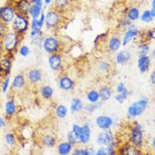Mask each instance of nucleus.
I'll return each instance as SVG.
<instances>
[{"label":"nucleus","mask_w":155,"mask_h":155,"mask_svg":"<svg viewBox=\"0 0 155 155\" xmlns=\"http://www.w3.org/2000/svg\"><path fill=\"white\" fill-rule=\"evenodd\" d=\"M3 49V45H2V43H0V55H1V54H2Z\"/></svg>","instance_id":"54"},{"label":"nucleus","mask_w":155,"mask_h":155,"mask_svg":"<svg viewBox=\"0 0 155 155\" xmlns=\"http://www.w3.org/2000/svg\"><path fill=\"white\" fill-rule=\"evenodd\" d=\"M113 124V120L111 117L105 116H101L97 117L96 119V124L97 127L101 129L105 130L108 128Z\"/></svg>","instance_id":"10"},{"label":"nucleus","mask_w":155,"mask_h":155,"mask_svg":"<svg viewBox=\"0 0 155 155\" xmlns=\"http://www.w3.org/2000/svg\"><path fill=\"white\" fill-rule=\"evenodd\" d=\"M41 73L37 69H32L28 74L29 79L33 83L38 82L41 80Z\"/></svg>","instance_id":"22"},{"label":"nucleus","mask_w":155,"mask_h":155,"mask_svg":"<svg viewBox=\"0 0 155 155\" xmlns=\"http://www.w3.org/2000/svg\"><path fill=\"white\" fill-rule=\"evenodd\" d=\"M138 29L134 26H130L129 29L125 32L122 39V45L126 46L138 34Z\"/></svg>","instance_id":"9"},{"label":"nucleus","mask_w":155,"mask_h":155,"mask_svg":"<svg viewBox=\"0 0 155 155\" xmlns=\"http://www.w3.org/2000/svg\"><path fill=\"white\" fill-rule=\"evenodd\" d=\"M131 57L130 53L127 51H122L116 56V61L118 63L123 64L127 62Z\"/></svg>","instance_id":"17"},{"label":"nucleus","mask_w":155,"mask_h":155,"mask_svg":"<svg viewBox=\"0 0 155 155\" xmlns=\"http://www.w3.org/2000/svg\"><path fill=\"white\" fill-rule=\"evenodd\" d=\"M152 15L155 17V0H152L151 2V9H150Z\"/></svg>","instance_id":"45"},{"label":"nucleus","mask_w":155,"mask_h":155,"mask_svg":"<svg viewBox=\"0 0 155 155\" xmlns=\"http://www.w3.org/2000/svg\"><path fill=\"white\" fill-rule=\"evenodd\" d=\"M29 17L17 13L12 22L11 23V29L20 35L25 34L30 28Z\"/></svg>","instance_id":"1"},{"label":"nucleus","mask_w":155,"mask_h":155,"mask_svg":"<svg viewBox=\"0 0 155 155\" xmlns=\"http://www.w3.org/2000/svg\"><path fill=\"white\" fill-rule=\"evenodd\" d=\"M99 99V94L96 91H91L88 94V99L92 103H96Z\"/></svg>","instance_id":"33"},{"label":"nucleus","mask_w":155,"mask_h":155,"mask_svg":"<svg viewBox=\"0 0 155 155\" xmlns=\"http://www.w3.org/2000/svg\"><path fill=\"white\" fill-rule=\"evenodd\" d=\"M154 31L153 30L151 29V30L148 31V32H147V37L150 39H154Z\"/></svg>","instance_id":"48"},{"label":"nucleus","mask_w":155,"mask_h":155,"mask_svg":"<svg viewBox=\"0 0 155 155\" xmlns=\"http://www.w3.org/2000/svg\"><path fill=\"white\" fill-rule=\"evenodd\" d=\"M53 93V90L51 87L49 86H45L41 89V94L43 97L46 99H49L51 97Z\"/></svg>","instance_id":"32"},{"label":"nucleus","mask_w":155,"mask_h":155,"mask_svg":"<svg viewBox=\"0 0 155 155\" xmlns=\"http://www.w3.org/2000/svg\"><path fill=\"white\" fill-rule=\"evenodd\" d=\"M5 139H6V142L10 145L15 143V137L12 134H10V133L7 134L5 136Z\"/></svg>","instance_id":"39"},{"label":"nucleus","mask_w":155,"mask_h":155,"mask_svg":"<svg viewBox=\"0 0 155 155\" xmlns=\"http://www.w3.org/2000/svg\"><path fill=\"white\" fill-rule=\"evenodd\" d=\"M127 18L131 21H135L139 19L140 12L138 8L135 6L130 7L127 11Z\"/></svg>","instance_id":"12"},{"label":"nucleus","mask_w":155,"mask_h":155,"mask_svg":"<svg viewBox=\"0 0 155 155\" xmlns=\"http://www.w3.org/2000/svg\"><path fill=\"white\" fill-rule=\"evenodd\" d=\"M43 143L48 147H52L55 143V139L51 135H46L43 139Z\"/></svg>","instance_id":"29"},{"label":"nucleus","mask_w":155,"mask_h":155,"mask_svg":"<svg viewBox=\"0 0 155 155\" xmlns=\"http://www.w3.org/2000/svg\"><path fill=\"white\" fill-rule=\"evenodd\" d=\"M150 58L146 55L141 56L140 57V58L138 60V66L139 68L140 71L142 73L145 72L147 70H148L150 66Z\"/></svg>","instance_id":"15"},{"label":"nucleus","mask_w":155,"mask_h":155,"mask_svg":"<svg viewBox=\"0 0 155 155\" xmlns=\"http://www.w3.org/2000/svg\"><path fill=\"white\" fill-rule=\"evenodd\" d=\"M54 1V0H43L44 8H46L51 6L52 4H53Z\"/></svg>","instance_id":"46"},{"label":"nucleus","mask_w":155,"mask_h":155,"mask_svg":"<svg viewBox=\"0 0 155 155\" xmlns=\"http://www.w3.org/2000/svg\"><path fill=\"white\" fill-rule=\"evenodd\" d=\"M2 2V0H0V2Z\"/></svg>","instance_id":"56"},{"label":"nucleus","mask_w":155,"mask_h":155,"mask_svg":"<svg viewBox=\"0 0 155 155\" xmlns=\"http://www.w3.org/2000/svg\"><path fill=\"white\" fill-rule=\"evenodd\" d=\"M17 12L14 4L5 3L0 5V21L9 25L14 20Z\"/></svg>","instance_id":"3"},{"label":"nucleus","mask_w":155,"mask_h":155,"mask_svg":"<svg viewBox=\"0 0 155 155\" xmlns=\"http://www.w3.org/2000/svg\"><path fill=\"white\" fill-rule=\"evenodd\" d=\"M138 49L140 56H145L149 51V46L147 44H143L139 47Z\"/></svg>","instance_id":"34"},{"label":"nucleus","mask_w":155,"mask_h":155,"mask_svg":"<svg viewBox=\"0 0 155 155\" xmlns=\"http://www.w3.org/2000/svg\"><path fill=\"white\" fill-rule=\"evenodd\" d=\"M83 108V103L82 102L78 99H75L73 100L72 105H71V111L72 112L79 111L81 110Z\"/></svg>","instance_id":"27"},{"label":"nucleus","mask_w":155,"mask_h":155,"mask_svg":"<svg viewBox=\"0 0 155 155\" xmlns=\"http://www.w3.org/2000/svg\"><path fill=\"white\" fill-rule=\"evenodd\" d=\"M4 1H5V3L14 4L17 1V0H4Z\"/></svg>","instance_id":"52"},{"label":"nucleus","mask_w":155,"mask_h":155,"mask_svg":"<svg viewBox=\"0 0 155 155\" xmlns=\"http://www.w3.org/2000/svg\"><path fill=\"white\" fill-rule=\"evenodd\" d=\"M4 125V121L2 117L0 116V127H2Z\"/></svg>","instance_id":"53"},{"label":"nucleus","mask_w":155,"mask_h":155,"mask_svg":"<svg viewBox=\"0 0 155 155\" xmlns=\"http://www.w3.org/2000/svg\"><path fill=\"white\" fill-rule=\"evenodd\" d=\"M147 105V100L144 98L140 99L138 102H134L128 108V112L129 115L133 117L139 116L142 113Z\"/></svg>","instance_id":"6"},{"label":"nucleus","mask_w":155,"mask_h":155,"mask_svg":"<svg viewBox=\"0 0 155 155\" xmlns=\"http://www.w3.org/2000/svg\"><path fill=\"white\" fill-rule=\"evenodd\" d=\"M74 154H82V155H86V154H90V151L89 150H85L83 149H77L75 150L74 153H73Z\"/></svg>","instance_id":"41"},{"label":"nucleus","mask_w":155,"mask_h":155,"mask_svg":"<svg viewBox=\"0 0 155 155\" xmlns=\"http://www.w3.org/2000/svg\"><path fill=\"white\" fill-rule=\"evenodd\" d=\"M125 89H126V88H125L124 84H123V83H120V84L118 85V87H117V92H119V93H121V92H122L123 91H124Z\"/></svg>","instance_id":"47"},{"label":"nucleus","mask_w":155,"mask_h":155,"mask_svg":"<svg viewBox=\"0 0 155 155\" xmlns=\"http://www.w3.org/2000/svg\"><path fill=\"white\" fill-rule=\"evenodd\" d=\"M20 54L23 57H26L30 52V49L29 48L26 46V45H24V46H22L20 49Z\"/></svg>","instance_id":"38"},{"label":"nucleus","mask_w":155,"mask_h":155,"mask_svg":"<svg viewBox=\"0 0 155 155\" xmlns=\"http://www.w3.org/2000/svg\"><path fill=\"white\" fill-rule=\"evenodd\" d=\"M42 45L46 52L51 53L57 51L59 47V41L55 37L49 36L43 40Z\"/></svg>","instance_id":"7"},{"label":"nucleus","mask_w":155,"mask_h":155,"mask_svg":"<svg viewBox=\"0 0 155 155\" xmlns=\"http://www.w3.org/2000/svg\"><path fill=\"white\" fill-rule=\"evenodd\" d=\"M67 108L64 105H60L56 110L57 116L60 118H64L67 114Z\"/></svg>","instance_id":"31"},{"label":"nucleus","mask_w":155,"mask_h":155,"mask_svg":"<svg viewBox=\"0 0 155 155\" xmlns=\"http://www.w3.org/2000/svg\"><path fill=\"white\" fill-rule=\"evenodd\" d=\"M43 12V6L32 5V7L31 8L29 14V17L31 19L38 18Z\"/></svg>","instance_id":"16"},{"label":"nucleus","mask_w":155,"mask_h":155,"mask_svg":"<svg viewBox=\"0 0 155 155\" xmlns=\"http://www.w3.org/2000/svg\"><path fill=\"white\" fill-rule=\"evenodd\" d=\"M20 36L12 29L8 30L1 38L3 49L8 52L14 51L18 45Z\"/></svg>","instance_id":"2"},{"label":"nucleus","mask_w":155,"mask_h":155,"mask_svg":"<svg viewBox=\"0 0 155 155\" xmlns=\"http://www.w3.org/2000/svg\"><path fill=\"white\" fill-rule=\"evenodd\" d=\"M9 84H10V79L9 78H7L6 79V80L5 81L4 83H3V91L4 93L6 92L8 89V87L9 86Z\"/></svg>","instance_id":"42"},{"label":"nucleus","mask_w":155,"mask_h":155,"mask_svg":"<svg viewBox=\"0 0 155 155\" xmlns=\"http://www.w3.org/2000/svg\"><path fill=\"white\" fill-rule=\"evenodd\" d=\"M58 150L60 154H67L71 150V144L69 142H62L59 144Z\"/></svg>","instance_id":"25"},{"label":"nucleus","mask_w":155,"mask_h":155,"mask_svg":"<svg viewBox=\"0 0 155 155\" xmlns=\"http://www.w3.org/2000/svg\"><path fill=\"white\" fill-rule=\"evenodd\" d=\"M49 63L53 69H58L61 65V58L59 55L57 54L52 55L49 58Z\"/></svg>","instance_id":"19"},{"label":"nucleus","mask_w":155,"mask_h":155,"mask_svg":"<svg viewBox=\"0 0 155 155\" xmlns=\"http://www.w3.org/2000/svg\"><path fill=\"white\" fill-rule=\"evenodd\" d=\"M25 84V80L24 77L22 75H17L14 77L12 85L15 88L20 89L24 86Z\"/></svg>","instance_id":"24"},{"label":"nucleus","mask_w":155,"mask_h":155,"mask_svg":"<svg viewBox=\"0 0 155 155\" xmlns=\"http://www.w3.org/2000/svg\"><path fill=\"white\" fill-rule=\"evenodd\" d=\"M99 107V105L97 104H90L89 105H88L87 107H86V109L90 111V112H92L93 111H94V110H96V108H97Z\"/></svg>","instance_id":"43"},{"label":"nucleus","mask_w":155,"mask_h":155,"mask_svg":"<svg viewBox=\"0 0 155 155\" xmlns=\"http://www.w3.org/2000/svg\"><path fill=\"white\" fill-rule=\"evenodd\" d=\"M69 0H54L53 4L55 6V9L61 11L64 9L68 6H69Z\"/></svg>","instance_id":"26"},{"label":"nucleus","mask_w":155,"mask_h":155,"mask_svg":"<svg viewBox=\"0 0 155 155\" xmlns=\"http://www.w3.org/2000/svg\"><path fill=\"white\" fill-rule=\"evenodd\" d=\"M108 67V64L107 63H105V62H101L99 64V68L101 69H106Z\"/></svg>","instance_id":"50"},{"label":"nucleus","mask_w":155,"mask_h":155,"mask_svg":"<svg viewBox=\"0 0 155 155\" xmlns=\"http://www.w3.org/2000/svg\"><path fill=\"white\" fill-rule=\"evenodd\" d=\"M14 5L17 13L29 16L32 5L30 0H17Z\"/></svg>","instance_id":"8"},{"label":"nucleus","mask_w":155,"mask_h":155,"mask_svg":"<svg viewBox=\"0 0 155 155\" xmlns=\"http://www.w3.org/2000/svg\"><path fill=\"white\" fill-rule=\"evenodd\" d=\"M113 135L110 131L100 133L97 136V143L101 145H107L112 142Z\"/></svg>","instance_id":"13"},{"label":"nucleus","mask_w":155,"mask_h":155,"mask_svg":"<svg viewBox=\"0 0 155 155\" xmlns=\"http://www.w3.org/2000/svg\"><path fill=\"white\" fill-rule=\"evenodd\" d=\"M11 62L8 59H3L0 61V72L5 75L9 74L11 71Z\"/></svg>","instance_id":"18"},{"label":"nucleus","mask_w":155,"mask_h":155,"mask_svg":"<svg viewBox=\"0 0 155 155\" xmlns=\"http://www.w3.org/2000/svg\"><path fill=\"white\" fill-rule=\"evenodd\" d=\"M121 45V40L117 37H113L109 41V48L113 51H117Z\"/></svg>","instance_id":"20"},{"label":"nucleus","mask_w":155,"mask_h":155,"mask_svg":"<svg viewBox=\"0 0 155 155\" xmlns=\"http://www.w3.org/2000/svg\"><path fill=\"white\" fill-rule=\"evenodd\" d=\"M61 20L60 11L54 9L48 10L45 13V25L47 28L52 29L59 26Z\"/></svg>","instance_id":"4"},{"label":"nucleus","mask_w":155,"mask_h":155,"mask_svg":"<svg viewBox=\"0 0 155 155\" xmlns=\"http://www.w3.org/2000/svg\"><path fill=\"white\" fill-rule=\"evenodd\" d=\"M45 22V13L43 11L40 17L36 19H31L30 23L31 36L32 37L41 32Z\"/></svg>","instance_id":"5"},{"label":"nucleus","mask_w":155,"mask_h":155,"mask_svg":"<svg viewBox=\"0 0 155 155\" xmlns=\"http://www.w3.org/2000/svg\"><path fill=\"white\" fill-rule=\"evenodd\" d=\"M60 86L63 90H68L71 89L73 87V82L69 77H64L61 79L60 81Z\"/></svg>","instance_id":"23"},{"label":"nucleus","mask_w":155,"mask_h":155,"mask_svg":"<svg viewBox=\"0 0 155 155\" xmlns=\"http://www.w3.org/2000/svg\"><path fill=\"white\" fill-rule=\"evenodd\" d=\"M81 131V127L76 124H74L72 126V132L76 139H79L80 133Z\"/></svg>","instance_id":"37"},{"label":"nucleus","mask_w":155,"mask_h":155,"mask_svg":"<svg viewBox=\"0 0 155 155\" xmlns=\"http://www.w3.org/2000/svg\"><path fill=\"white\" fill-rule=\"evenodd\" d=\"M107 154H114V149L112 142L108 143V146L107 147Z\"/></svg>","instance_id":"44"},{"label":"nucleus","mask_w":155,"mask_h":155,"mask_svg":"<svg viewBox=\"0 0 155 155\" xmlns=\"http://www.w3.org/2000/svg\"><path fill=\"white\" fill-rule=\"evenodd\" d=\"M139 18L142 22H144L146 23H150L153 21L154 17L152 15L150 10L147 9L142 12V14L140 15Z\"/></svg>","instance_id":"21"},{"label":"nucleus","mask_w":155,"mask_h":155,"mask_svg":"<svg viewBox=\"0 0 155 155\" xmlns=\"http://www.w3.org/2000/svg\"><path fill=\"white\" fill-rule=\"evenodd\" d=\"M16 107L14 103L12 101H9L6 104V111L8 114L12 115L15 113Z\"/></svg>","instance_id":"30"},{"label":"nucleus","mask_w":155,"mask_h":155,"mask_svg":"<svg viewBox=\"0 0 155 155\" xmlns=\"http://www.w3.org/2000/svg\"><path fill=\"white\" fill-rule=\"evenodd\" d=\"M154 142H155V140H154V139H153V146L154 147Z\"/></svg>","instance_id":"55"},{"label":"nucleus","mask_w":155,"mask_h":155,"mask_svg":"<svg viewBox=\"0 0 155 155\" xmlns=\"http://www.w3.org/2000/svg\"><path fill=\"white\" fill-rule=\"evenodd\" d=\"M99 94V97H101V98L104 101H107L111 97V91L108 88H102Z\"/></svg>","instance_id":"28"},{"label":"nucleus","mask_w":155,"mask_h":155,"mask_svg":"<svg viewBox=\"0 0 155 155\" xmlns=\"http://www.w3.org/2000/svg\"><path fill=\"white\" fill-rule=\"evenodd\" d=\"M127 97V90L125 89L124 91H123L122 92L120 93V94L116 96L115 99L119 103L122 104L126 99Z\"/></svg>","instance_id":"35"},{"label":"nucleus","mask_w":155,"mask_h":155,"mask_svg":"<svg viewBox=\"0 0 155 155\" xmlns=\"http://www.w3.org/2000/svg\"><path fill=\"white\" fill-rule=\"evenodd\" d=\"M67 139L70 144L74 145L76 143V138L72 132H69L67 134Z\"/></svg>","instance_id":"40"},{"label":"nucleus","mask_w":155,"mask_h":155,"mask_svg":"<svg viewBox=\"0 0 155 155\" xmlns=\"http://www.w3.org/2000/svg\"><path fill=\"white\" fill-rule=\"evenodd\" d=\"M131 140L136 146L140 147L142 143V133L139 127H136L132 131Z\"/></svg>","instance_id":"11"},{"label":"nucleus","mask_w":155,"mask_h":155,"mask_svg":"<svg viewBox=\"0 0 155 155\" xmlns=\"http://www.w3.org/2000/svg\"><path fill=\"white\" fill-rule=\"evenodd\" d=\"M91 135V130L88 125H85L81 127V131L79 139L80 141L84 143L88 142L90 139Z\"/></svg>","instance_id":"14"},{"label":"nucleus","mask_w":155,"mask_h":155,"mask_svg":"<svg viewBox=\"0 0 155 155\" xmlns=\"http://www.w3.org/2000/svg\"><path fill=\"white\" fill-rule=\"evenodd\" d=\"M107 154V153L105 151V149L103 148H99L97 153V154H98V155H105Z\"/></svg>","instance_id":"49"},{"label":"nucleus","mask_w":155,"mask_h":155,"mask_svg":"<svg viewBox=\"0 0 155 155\" xmlns=\"http://www.w3.org/2000/svg\"><path fill=\"white\" fill-rule=\"evenodd\" d=\"M8 28V25L5 24L2 21H0V39L3 37V35L9 30Z\"/></svg>","instance_id":"36"},{"label":"nucleus","mask_w":155,"mask_h":155,"mask_svg":"<svg viewBox=\"0 0 155 155\" xmlns=\"http://www.w3.org/2000/svg\"><path fill=\"white\" fill-rule=\"evenodd\" d=\"M154 78H155V74H154V71H153L151 75V81L153 84H154V83H155Z\"/></svg>","instance_id":"51"}]
</instances>
